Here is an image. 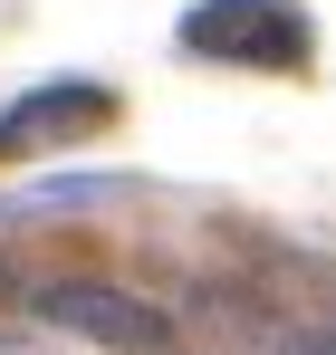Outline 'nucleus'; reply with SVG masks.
<instances>
[{
	"instance_id": "1",
	"label": "nucleus",
	"mask_w": 336,
	"mask_h": 355,
	"mask_svg": "<svg viewBox=\"0 0 336 355\" xmlns=\"http://www.w3.org/2000/svg\"><path fill=\"white\" fill-rule=\"evenodd\" d=\"M173 39L212 67H308V49H317L298 0H192Z\"/></svg>"
},
{
	"instance_id": "2",
	"label": "nucleus",
	"mask_w": 336,
	"mask_h": 355,
	"mask_svg": "<svg viewBox=\"0 0 336 355\" xmlns=\"http://www.w3.org/2000/svg\"><path fill=\"white\" fill-rule=\"evenodd\" d=\"M49 327L87 336V346H115V355H173V317L154 297H135L125 279H39L29 297Z\"/></svg>"
},
{
	"instance_id": "3",
	"label": "nucleus",
	"mask_w": 336,
	"mask_h": 355,
	"mask_svg": "<svg viewBox=\"0 0 336 355\" xmlns=\"http://www.w3.org/2000/svg\"><path fill=\"white\" fill-rule=\"evenodd\" d=\"M106 125H115V87H96V77L29 87L19 106H0V164H19V154H58V144H77V135H106Z\"/></svg>"
},
{
	"instance_id": "4",
	"label": "nucleus",
	"mask_w": 336,
	"mask_h": 355,
	"mask_svg": "<svg viewBox=\"0 0 336 355\" xmlns=\"http://www.w3.org/2000/svg\"><path fill=\"white\" fill-rule=\"evenodd\" d=\"M125 182H106V173H87V182H29V192H10L0 211L10 221H49V211H87V202H115Z\"/></svg>"
},
{
	"instance_id": "5",
	"label": "nucleus",
	"mask_w": 336,
	"mask_h": 355,
	"mask_svg": "<svg viewBox=\"0 0 336 355\" xmlns=\"http://www.w3.org/2000/svg\"><path fill=\"white\" fill-rule=\"evenodd\" d=\"M269 355H336V327H279Z\"/></svg>"
}]
</instances>
